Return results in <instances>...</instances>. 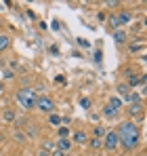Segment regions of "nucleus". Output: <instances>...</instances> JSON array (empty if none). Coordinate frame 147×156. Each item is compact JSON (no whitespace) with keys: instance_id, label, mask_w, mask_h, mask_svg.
Instances as JSON below:
<instances>
[{"instance_id":"f03ea898","label":"nucleus","mask_w":147,"mask_h":156,"mask_svg":"<svg viewBox=\"0 0 147 156\" xmlns=\"http://www.w3.org/2000/svg\"><path fill=\"white\" fill-rule=\"evenodd\" d=\"M17 101L23 105L25 110H34V108H36V101H38L36 89H32V87H21V89L17 91Z\"/></svg>"},{"instance_id":"7ed1b4c3","label":"nucleus","mask_w":147,"mask_h":156,"mask_svg":"<svg viewBox=\"0 0 147 156\" xmlns=\"http://www.w3.org/2000/svg\"><path fill=\"white\" fill-rule=\"evenodd\" d=\"M118 148H120V137H118L116 129H107L105 137H103V150H107V152H116Z\"/></svg>"},{"instance_id":"f3484780","label":"nucleus","mask_w":147,"mask_h":156,"mask_svg":"<svg viewBox=\"0 0 147 156\" xmlns=\"http://www.w3.org/2000/svg\"><path fill=\"white\" fill-rule=\"evenodd\" d=\"M25 133H27L29 137H38L40 129H38V125H27V127H25Z\"/></svg>"},{"instance_id":"6ab92c4d","label":"nucleus","mask_w":147,"mask_h":156,"mask_svg":"<svg viewBox=\"0 0 147 156\" xmlns=\"http://www.w3.org/2000/svg\"><path fill=\"white\" fill-rule=\"evenodd\" d=\"M107 104L111 105V108H116L118 112L122 110V99H120V97H109V101H107Z\"/></svg>"},{"instance_id":"aec40b11","label":"nucleus","mask_w":147,"mask_h":156,"mask_svg":"<svg viewBox=\"0 0 147 156\" xmlns=\"http://www.w3.org/2000/svg\"><path fill=\"white\" fill-rule=\"evenodd\" d=\"M13 137H15V139H17V141H21V144H25V141H27V135H25L23 131H15V133H13Z\"/></svg>"},{"instance_id":"4be33fe9","label":"nucleus","mask_w":147,"mask_h":156,"mask_svg":"<svg viewBox=\"0 0 147 156\" xmlns=\"http://www.w3.org/2000/svg\"><path fill=\"white\" fill-rule=\"evenodd\" d=\"M80 105H82L84 110H88V108H91V99H88V97H80Z\"/></svg>"},{"instance_id":"5701e85b","label":"nucleus","mask_w":147,"mask_h":156,"mask_svg":"<svg viewBox=\"0 0 147 156\" xmlns=\"http://www.w3.org/2000/svg\"><path fill=\"white\" fill-rule=\"evenodd\" d=\"M36 156H50V152H49V150H42V148H40V150L36 152Z\"/></svg>"},{"instance_id":"39448f33","label":"nucleus","mask_w":147,"mask_h":156,"mask_svg":"<svg viewBox=\"0 0 147 156\" xmlns=\"http://www.w3.org/2000/svg\"><path fill=\"white\" fill-rule=\"evenodd\" d=\"M70 139H72L74 146H86L91 137H88V133H86V131L78 129V131H74V133H72V137H70Z\"/></svg>"},{"instance_id":"ddd939ff","label":"nucleus","mask_w":147,"mask_h":156,"mask_svg":"<svg viewBox=\"0 0 147 156\" xmlns=\"http://www.w3.org/2000/svg\"><path fill=\"white\" fill-rule=\"evenodd\" d=\"M57 135H59V139H65V137L72 135V129L65 127V125H61V127H57Z\"/></svg>"},{"instance_id":"b1692460","label":"nucleus","mask_w":147,"mask_h":156,"mask_svg":"<svg viewBox=\"0 0 147 156\" xmlns=\"http://www.w3.org/2000/svg\"><path fill=\"white\" fill-rule=\"evenodd\" d=\"M50 156H63V152H61V150H57V148H55V150H50Z\"/></svg>"},{"instance_id":"f8f14e48","label":"nucleus","mask_w":147,"mask_h":156,"mask_svg":"<svg viewBox=\"0 0 147 156\" xmlns=\"http://www.w3.org/2000/svg\"><path fill=\"white\" fill-rule=\"evenodd\" d=\"M86 146H88L91 150H103V139H97V137H91Z\"/></svg>"},{"instance_id":"412c9836","label":"nucleus","mask_w":147,"mask_h":156,"mask_svg":"<svg viewBox=\"0 0 147 156\" xmlns=\"http://www.w3.org/2000/svg\"><path fill=\"white\" fill-rule=\"evenodd\" d=\"M105 6H107V9H111V11H116V9H120V2H118V0H107V2H105Z\"/></svg>"},{"instance_id":"f257e3e1","label":"nucleus","mask_w":147,"mask_h":156,"mask_svg":"<svg viewBox=\"0 0 147 156\" xmlns=\"http://www.w3.org/2000/svg\"><path fill=\"white\" fill-rule=\"evenodd\" d=\"M118 137H120V146H122L126 152H132L141 146V131H139V125L135 120H124L118 125Z\"/></svg>"},{"instance_id":"9b49d317","label":"nucleus","mask_w":147,"mask_h":156,"mask_svg":"<svg viewBox=\"0 0 147 156\" xmlns=\"http://www.w3.org/2000/svg\"><path fill=\"white\" fill-rule=\"evenodd\" d=\"M103 116H105L107 120H114V118L118 116V110H116V108H111V105L107 104L105 108H103Z\"/></svg>"},{"instance_id":"20e7f679","label":"nucleus","mask_w":147,"mask_h":156,"mask_svg":"<svg viewBox=\"0 0 147 156\" xmlns=\"http://www.w3.org/2000/svg\"><path fill=\"white\" fill-rule=\"evenodd\" d=\"M34 110L42 112V114H53L55 112V99L49 97V95H38V101H36Z\"/></svg>"},{"instance_id":"0eeeda50","label":"nucleus","mask_w":147,"mask_h":156,"mask_svg":"<svg viewBox=\"0 0 147 156\" xmlns=\"http://www.w3.org/2000/svg\"><path fill=\"white\" fill-rule=\"evenodd\" d=\"M55 148H57V150H61L63 154H67V152H72L74 144H72V139H70V137H65V139H57Z\"/></svg>"},{"instance_id":"393cba45","label":"nucleus","mask_w":147,"mask_h":156,"mask_svg":"<svg viewBox=\"0 0 147 156\" xmlns=\"http://www.w3.org/2000/svg\"><path fill=\"white\" fill-rule=\"evenodd\" d=\"M2 93H4V84L0 82V97H2Z\"/></svg>"},{"instance_id":"9d476101","label":"nucleus","mask_w":147,"mask_h":156,"mask_svg":"<svg viewBox=\"0 0 147 156\" xmlns=\"http://www.w3.org/2000/svg\"><path fill=\"white\" fill-rule=\"evenodd\" d=\"M11 44H13V38H11L9 34H0V53L9 51V49H11Z\"/></svg>"},{"instance_id":"dca6fc26","label":"nucleus","mask_w":147,"mask_h":156,"mask_svg":"<svg viewBox=\"0 0 147 156\" xmlns=\"http://www.w3.org/2000/svg\"><path fill=\"white\" fill-rule=\"evenodd\" d=\"M105 133H107V129H105V127H101V125H97V127L93 129V137H97V139H103V137H105Z\"/></svg>"},{"instance_id":"a211bd4d","label":"nucleus","mask_w":147,"mask_h":156,"mask_svg":"<svg viewBox=\"0 0 147 156\" xmlns=\"http://www.w3.org/2000/svg\"><path fill=\"white\" fill-rule=\"evenodd\" d=\"M49 122L53 125V127H61V116L53 112V114H49Z\"/></svg>"},{"instance_id":"1a4fd4ad","label":"nucleus","mask_w":147,"mask_h":156,"mask_svg":"<svg viewBox=\"0 0 147 156\" xmlns=\"http://www.w3.org/2000/svg\"><path fill=\"white\" fill-rule=\"evenodd\" d=\"M114 42L120 44V47L126 44V42H128V32H124V30H116V32H114Z\"/></svg>"},{"instance_id":"423d86ee","label":"nucleus","mask_w":147,"mask_h":156,"mask_svg":"<svg viewBox=\"0 0 147 156\" xmlns=\"http://www.w3.org/2000/svg\"><path fill=\"white\" fill-rule=\"evenodd\" d=\"M116 19H118V26H128L130 21H132V13L130 11H126V9H122V11H118L116 13Z\"/></svg>"},{"instance_id":"6e6552de","label":"nucleus","mask_w":147,"mask_h":156,"mask_svg":"<svg viewBox=\"0 0 147 156\" xmlns=\"http://www.w3.org/2000/svg\"><path fill=\"white\" fill-rule=\"evenodd\" d=\"M0 118H2V122H15V120H17V114H15L13 108H4V110L0 112Z\"/></svg>"},{"instance_id":"a878e982","label":"nucleus","mask_w":147,"mask_h":156,"mask_svg":"<svg viewBox=\"0 0 147 156\" xmlns=\"http://www.w3.org/2000/svg\"><path fill=\"white\" fill-rule=\"evenodd\" d=\"M63 156H76V154H74V152H67V154H63Z\"/></svg>"},{"instance_id":"4468645a","label":"nucleus","mask_w":147,"mask_h":156,"mask_svg":"<svg viewBox=\"0 0 147 156\" xmlns=\"http://www.w3.org/2000/svg\"><path fill=\"white\" fill-rule=\"evenodd\" d=\"M126 112H128V116L132 118V116H137V114H141V112H143V105H141V104H132Z\"/></svg>"},{"instance_id":"2eb2a0df","label":"nucleus","mask_w":147,"mask_h":156,"mask_svg":"<svg viewBox=\"0 0 147 156\" xmlns=\"http://www.w3.org/2000/svg\"><path fill=\"white\" fill-rule=\"evenodd\" d=\"M116 93H118V95L124 99V97L130 93V89H128V84H126V82H122V84H118V87H116Z\"/></svg>"},{"instance_id":"bb28decb","label":"nucleus","mask_w":147,"mask_h":156,"mask_svg":"<svg viewBox=\"0 0 147 156\" xmlns=\"http://www.w3.org/2000/svg\"><path fill=\"white\" fill-rule=\"evenodd\" d=\"M0 127H2V118H0Z\"/></svg>"}]
</instances>
